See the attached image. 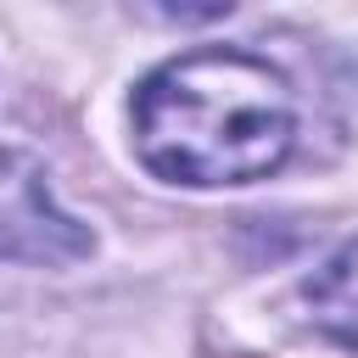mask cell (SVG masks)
I'll return each mask as SVG.
<instances>
[{
    "label": "cell",
    "mask_w": 358,
    "mask_h": 358,
    "mask_svg": "<svg viewBox=\"0 0 358 358\" xmlns=\"http://www.w3.org/2000/svg\"><path fill=\"white\" fill-rule=\"evenodd\" d=\"M90 252V229L67 218L28 151H0V257L73 263Z\"/></svg>",
    "instance_id": "7a4b0ae2"
},
{
    "label": "cell",
    "mask_w": 358,
    "mask_h": 358,
    "mask_svg": "<svg viewBox=\"0 0 358 358\" xmlns=\"http://www.w3.org/2000/svg\"><path fill=\"white\" fill-rule=\"evenodd\" d=\"M308 313L324 336L358 352V241H347L313 280H308Z\"/></svg>",
    "instance_id": "3957f363"
},
{
    "label": "cell",
    "mask_w": 358,
    "mask_h": 358,
    "mask_svg": "<svg viewBox=\"0 0 358 358\" xmlns=\"http://www.w3.org/2000/svg\"><path fill=\"white\" fill-rule=\"evenodd\" d=\"M296 140V95L280 67L246 50H190L134 90L140 162L190 190L268 179Z\"/></svg>",
    "instance_id": "6da1fadb"
}]
</instances>
